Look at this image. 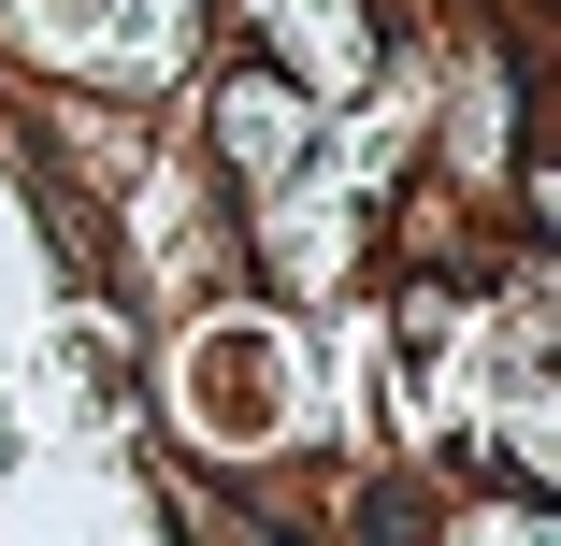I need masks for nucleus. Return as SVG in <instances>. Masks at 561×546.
I'll use <instances>...</instances> for the list:
<instances>
[{
  "instance_id": "nucleus-1",
  "label": "nucleus",
  "mask_w": 561,
  "mask_h": 546,
  "mask_svg": "<svg viewBox=\"0 0 561 546\" xmlns=\"http://www.w3.org/2000/svg\"><path fill=\"white\" fill-rule=\"evenodd\" d=\"M231 15L302 101H360L375 86V0H231Z\"/></svg>"
},
{
  "instance_id": "nucleus-2",
  "label": "nucleus",
  "mask_w": 561,
  "mask_h": 546,
  "mask_svg": "<svg viewBox=\"0 0 561 546\" xmlns=\"http://www.w3.org/2000/svg\"><path fill=\"white\" fill-rule=\"evenodd\" d=\"M302 130H317V101L288 72H231V86H216V144H231L245 187H288L302 173Z\"/></svg>"
}]
</instances>
